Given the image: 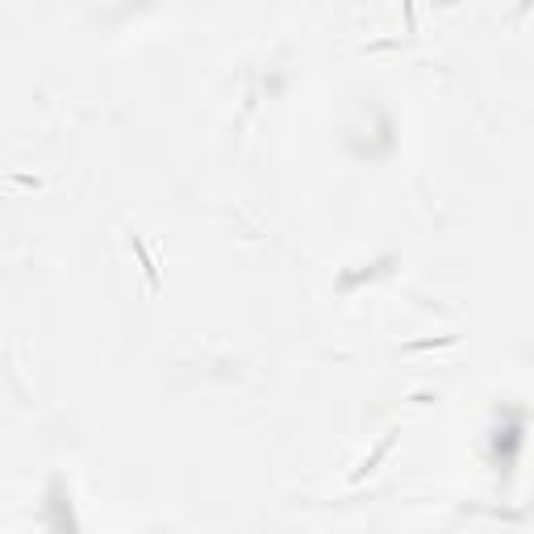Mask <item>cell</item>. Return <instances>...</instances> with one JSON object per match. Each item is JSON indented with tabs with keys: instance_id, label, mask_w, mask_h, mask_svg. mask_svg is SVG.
<instances>
[{
	"instance_id": "7a4b0ae2",
	"label": "cell",
	"mask_w": 534,
	"mask_h": 534,
	"mask_svg": "<svg viewBox=\"0 0 534 534\" xmlns=\"http://www.w3.org/2000/svg\"><path fill=\"white\" fill-rule=\"evenodd\" d=\"M405 30H417V17H413V0H405Z\"/></svg>"
},
{
	"instance_id": "3957f363",
	"label": "cell",
	"mask_w": 534,
	"mask_h": 534,
	"mask_svg": "<svg viewBox=\"0 0 534 534\" xmlns=\"http://www.w3.org/2000/svg\"><path fill=\"white\" fill-rule=\"evenodd\" d=\"M534 0H522V4H518V17H522V13H526V9H530Z\"/></svg>"
},
{
	"instance_id": "6da1fadb",
	"label": "cell",
	"mask_w": 534,
	"mask_h": 534,
	"mask_svg": "<svg viewBox=\"0 0 534 534\" xmlns=\"http://www.w3.org/2000/svg\"><path fill=\"white\" fill-rule=\"evenodd\" d=\"M129 247H134V255H138V263H142V272H146V284H151V288H163V280H159V267H155V259H151V251H146V247H142V242H138V238H129Z\"/></svg>"
}]
</instances>
